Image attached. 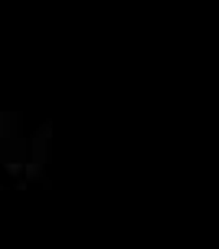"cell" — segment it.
Masks as SVG:
<instances>
[]
</instances>
